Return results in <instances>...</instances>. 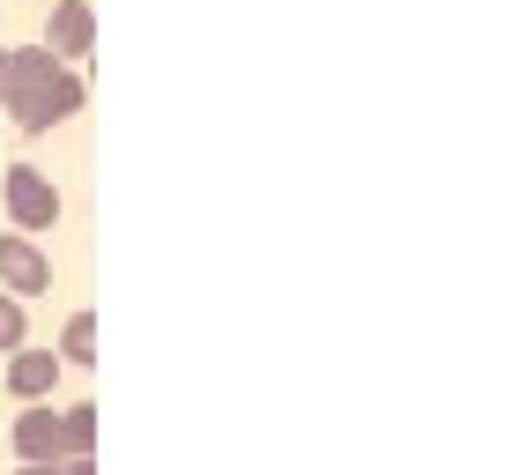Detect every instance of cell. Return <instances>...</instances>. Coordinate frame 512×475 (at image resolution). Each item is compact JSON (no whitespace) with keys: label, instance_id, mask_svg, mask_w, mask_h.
Returning a JSON list of instances; mask_svg holds the SVG:
<instances>
[{"label":"cell","instance_id":"8992f818","mask_svg":"<svg viewBox=\"0 0 512 475\" xmlns=\"http://www.w3.org/2000/svg\"><path fill=\"white\" fill-rule=\"evenodd\" d=\"M60 372H67V364L60 357H52V349H15V357H8V394L15 401H45L52 394V386H60Z\"/></svg>","mask_w":512,"mask_h":475},{"label":"cell","instance_id":"ba28073f","mask_svg":"<svg viewBox=\"0 0 512 475\" xmlns=\"http://www.w3.org/2000/svg\"><path fill=\"white\" fill-rule=\"evenodd\" d=\"M60 453H97V401L60 409Z\"/></svg>","mask_w":512,"mask_h":475},{"label":"cell","instance_id":"8fae6325","mask_svg":"<svg viewBox=\"0 0 512 475\" xmlns=\"http://www.w3.org/2000/svg\"><path fill=\"white\" fill-rule=\"evenodd\" d=\"M8 75H15V52L0 45V97H8Z\"/></svg>","mask_w":512,"mask_h":475},{"label":"cell","instance_id":"277c9868","mask_svg":"<svg viewBox=\"0 0 512 475\" xmlns=\"http://www.w3.org/2000/svg\"><path fill=\"white\" fill-rule=\"evenodd\" d=\"M90 45H97V15H90V0H52L45 52H52V60H90Z\"/></svg>","mask_w":512,"mask_h":475},{"label":"cell","instance_id":"9c48e42d","mask_svg":"<svg viewBox=\"0 0 512 475\" xmlns=\"http://www.w3.org/2000/svg\"><path fill=\"white\" fill-rule=\"evenodd\" d=\"M23 342H30V305H23V297H8V290H0V357H15Z\"/></svg>","mask_w":512,"mask_h":475},{"label":"cell","instance_id":"3957f363","mask_svg":"<svg viewBox=\"0 0 512 475\" xmlns=\"http://www.w3.org/2000/svg\"><path fill=\"white\" fill-rule=\"evenodd\" d=\"M0 290H8V297H23V305L52 290V260L38 253V238H23V231H8V238H0Z\"/></svg>","mask_w":512,"mask_h":475},{"label":"cell","instance_id":"30bf717a","mask_svg":"<svg viewBox=\"0 0 512 475\" xmlns=\"http://www.w3.org/2000/svg\"><path fill=\"white\" fill-rule=\"evenodd\" d=\"M60 475H97V453H67V461H60Z\"/></svg>","mask_w":512,"mask_h":475},{"label":"cell","instance_id":"52a82bcc","mask_svg":"<svg viewBox=\"0 0 512 475\" xmlns=\"http://www.w3.org/2000/svg\"><path fill=\"white\" fill-rule=\"evenodd\" d=\"M60 364H97V320L90 312H75V320L60 327V349H52Z\"/></svg>","mask_w":512,"mask_h":475},{"label":"cell","instance_id":"5b68a950","mask_svg":"<svg viewBox=\"0 0 512 475\" xmlns=\"http://www.w3.org/2000/svg\"><path fill=\"white\" fill-rule=\"evenodd\" d=\"M8 438H15V461H67L60 453V409H45V401H23Z\"/></svg>","mask_w":512,"mask_h":475},{"label":"cell","instance_id":"7a4b0ae2","mask_svg":"<svg viewBox=\"0 0 512 475\" xmlns=\"http://www.w3.org/2000/svg\"><path fill=\"white\" fill-rule=\"evenodd\" d=\"M0 201H8V223L23 238H38V231L60 223V193H52V179H45V171H30V164H15L8 179H0Z\"/></svg>","mask_w":512,"mask_h":475},{"label":"cell","instance_id":"7c38bea8","mask_svg":"<svg viewBox=\"0 0 512 475\" xmlns=\"http://www.w3.org/2000/svg\"><path fill=\"white\" fill-rule=\"evenodd\" d=\"M15 475H60V461H23Z\"/></svg>","mask_w":512,"mask_h":475},{"label":"cell","instance_id":"6da1fadb","mask_svg":"<svg viewBox=\"0 0 512 475\" xmlns=\"http://www.w3.org/2000/svg\"><path fill=\"white\" fill-rule=\"evenodd\" d=\"M82 97H90V82H82L67 60H52L45 45H30V52H15V75H8L0 112H8L23 134H52L60 119L82 112Z\"/></svg>","mask_w":512,"mask_h":475}]
</instances>
